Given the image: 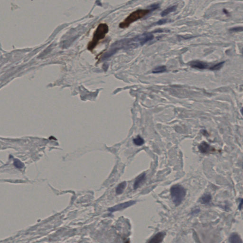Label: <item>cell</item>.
Masks as SVG:
<instances>
[{"instance_id":"ac0fdd59","label":"cell","mask_w":243,"mask_h":243,"mask_svg":"<svg viewBox=\"0 0 243 243\" xmlns=\"http://www.w3.org/2000/svg\"><path fill=\"white\" fill-rule=\"evenodd\" d=\"M168 21L166 20H161V21H159L158 22H156V24L158 25H161V24H163V23H166Z\"/></svg>"},{"instance_id":"9c48e42d","label":"cell","mask_w":243,"mask_h":243,"mask_svg":"<svg viewBox=\"0 0 243 243\" xmlns=\"http://www.w3.org/2000/svg\"><path fill=\"white\" fill-rule=\"evenodd\" d=\"M229 242L230 243H243L241 237L237 233H234L229 237Z\"/></svg>"},{"instance_id":"277c9868","label":"cell","mask_w":243,"mask_h":243,"mask_svg":"<svg viewBox=\"0 0 243 243\" xmlns=\"http://www.w3.org/2000/svg\"><path fill=\"white\" fill-rule=\"evenodd\" d=\"M135 203H136V202L135 201H129L126 202L125 203H121V204L114 206L113 207H110L109 209V210L112 212L121 210H124L126 208L131 206L132 205L135 204Z\"/></svg>"},{"instance_id":"9a60e30c","label":"cell","mask_w":243,"mask_h":243,"mask_svg":"<svg viewBox=\"0 0 243 243\" xmlns=\"http://www.w3.org/2000/svg\"><path fill=\"white\" fill-rule=\"evenodd\" d=\"M224 64V62H221L214 65L213 66L210 67V70H212V71H218V70H219L223 67Z\"/></svg>"},{"instance_id":"7a4b0ae2","label":"cell","mask_w":243,"mask_h":243,"mask_svg":"<svg viewBox=\"0 0 243 243\" xmlns=\"http://www.w3.org/2000/svg\"><path fill=\"white\" fill-rule=\"evenodd\" d=\"M151 10L148 9H139L134 11L120 23L119 27L122 29L127 28L132 23L144 17Z\"/></svg>"},{"instance_id":"5bb4252c","label":"cell","mask_w":243,"mask_h":243,"mask_svg":"<svg viewBox=\"0 0 243 243\" xmlns=\"http://www.w3.org/2000/svg\"><path fill=\"white\" fill-rule=\"evenodd\" d=\"M166 71V68L165 66H161L156 68L153 69L152 72L153 73H163Z\"/></svg>"},{"instance_id":"8fae6325","label":"cell","mask_w":243,"mask_h":243,"mask_svg":"<svg viewBox=\"0 0 243 243\" xmlns=\"http://www.w3.org/2000/svg\"><path fill=\"white\" fill-rule=\"evenodd\" d=\"M126 186V181L122 182L119 184L117 189H116V193L117 194H121L123 192V190H125V188Z\"/></svg>"},{"instance_id":"e0dca14e","label":"cell","mask_w":243,"mask_h":243,"mask_svg":"<svg viewBox=\"0 0 243 243\" xmlns=\"http://www.w3.org/2000/svg\"><path fill=\"white\" fill-rule=\"evenodd\" d=\"M243 28L242 27H236V28H233L230 30V31L232 32H236V31H242Z\"/></svg>"},{"instance_id":"4fadbf2b","label":"cell","mask_w":243,"mask_h":243,"mask_svg":"<svg viewBox=\"0 0 243 243\" xmlns=\"http://www.w3.org/2000/svg\"><path fill=\"white\" fill-rule=\"evenodd\" d=\"M134 143L137 146H141L144 144V140L141 136H138L133 140Z\"/></svg>"},{"instance_id":"5b68a950","label":"cell","mask_w":243,"mask_h":243,"mask_svg":"<svg viewBox=\"0 0 243 243\" xmlns=\"http://www.w3.org/2000/svg\"><path fill=\"white\" fill-rule=\"evenodd\" d=\"M198 149L200 152L202 153H210L214 152L216 149L209 145L207 142H203L198 146Z\"/></svg>"},{"instance_id":"30bf717a","label":"cell","mask_w":243,"mask_h":243,"mask_svg":"<svg viewBox=\"0 0 243 243\" xmlns=\"http://www.w3.org/2000/svg\"><path fill=\"white\" fill-rule=\"evenodd\" d=\"M176 9L177 6H176V5H174V6L168 7V8H167L165 10H163V11L161 13V16L163 17V16L168 15L170 13L175 12V10H176Z\"/></svg>"},{"instance_id":"d6986e66","label":"cell","mask_w":243,"mask_h":243,"mask_svg":"<svg viewBox=\"0 0 243 243\" xmlns=\"http://www.w3.org/2000/svg\"><path fill=\"white\" fill-rule=\"evenodd\" d=\"M242 204H243V200H242V199H241V202H240V204L239 205V208L240 210H241V209H242Z\"/></svg>"},{"instance_id":"6da1fadb","label":"cell","mask_w":243,"mask_h":243,"mask_svg":"<svg viewBox=\"0 0 243 243\" xmlns=\"http://www.w3.org/2000/svg\"><path fill=\"white\" fill-rule=\"evenodd\" d=\"M108 31L109 27L107 24L106 23L99 24L94 33L92 39L88 44V50L92 51L101 40L105 38Z\"/></svg>"},{"instance_id":"8992f818","label":"cell","mask_w":243,"mask_h":243,"mask_svg":"<svg viewBox=\"0 0 243 243\" xmlns=\"http://www.w3.org/2000/svg\"><path fill=\"white\" fill-rule=\"evenodd\" d=\"M189 65L192 68L196 69H205L209 68V65L203 61H192L189 63Z\"/></svg>"},{"instance_id":"7c38bea8","label":"cell","mask_w":243,"mask_h":243,"mask_svg":"<svg viewBox=\"0 0 243 243\" xmlns=\"http://www.w3.org/2000/svg\"><path fill=\"white\" fill-rule=\"evenodd\" d=\"M211 200V196L210 194H205L201 198V202L202 204H207L210 203Z\"/></svg>"},{"instance_id":"ba28073f","label":"cell","mask_w":243,"mask_h":243,"mask_svg":"<svg viewBox=\"0 0 243 243\" xmlns=\"http://www.w3.org/2000/svg\"><path fill=\"white\" fill-rule=\"evenodd\" d=\"M145 180H146V174L144 173H143L139 176L137 177L134 183V189H137V188H138L144 182Z\"/></svg>"},{"instance_id":"2e32d148","label":"cell","mask_w":243,"mask_h":243,"mask_svg":"<svg viewBox=\"0 0 243 243\" xmlns=\"http://www.w3.org/2000/svg\"><path fill=\"white\" fill-rule=\"evenodd\" d=\"M14 165L17 168L22 169L24 167V164L19 160L18 159H15L14 160Z\"/></svg>"},{"instance_id":"52a82bcc","label":"cell","mask_w":243,"mask_h":243,"mask_svg":"<svg viewBox=\"0 0 243 243\" xmlns=\"http://www.w3.org/2000/svg\"><path fill=\"white\" fill-rule=\"evenodd\" d=\"M166 233L164 232H159L152 237L147 243H161Z\"/></svg>"},{"instance_id":"3957f363","label":"cell","mask_w":243,"mask_h":243,"mask_svg":"<svg viewBox=\"0 0 243 243\" xmlns=\"http://www.w3.org/2000/svg\"><path fill=\"white\" fill-rule=\"evenodd\" d=\"M170 192L173 202L175 206H178L181 203L186 195L185 189L180 185H175L171 187Z\"/></svg>"}]
</instances>
